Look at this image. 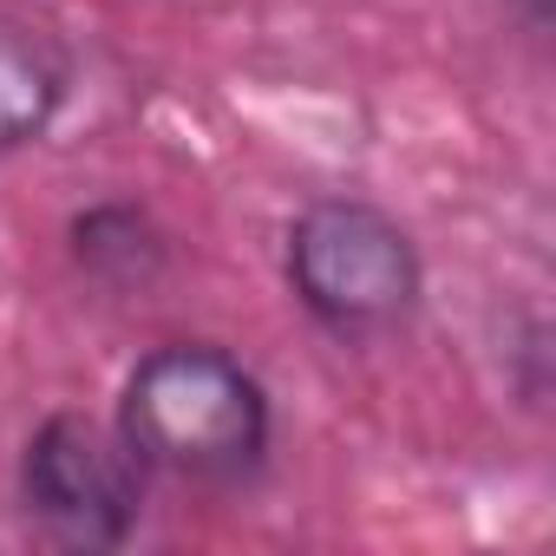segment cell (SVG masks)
<instances>
[{
  "instance_id": "1",
  "label": "cell",
  "mask_w": 556,
  "mask_h": 556,
  "mask_svg": "<svg viewBox=\"0 0 556 556\" xmlns=\"http://www.w3.org/2000/svg\"><path fill=\"white\" fill-rule=\"evenodd\" d=\"M118 432L144 471L177 484H242L268 458V387L216 341L151 348L118 393Z\"/></svg>"
},
{
  "instance_id": "2",
  "label": "cell",
  "mask_w": 556,
  "mask_h": 556,
  "mask_svg": "<svg viewBox=\"0 0 556 556\" xmlns=\"http://www.w3.org/2000/svg\"><path fill=\"white\" fill-rule=\"evenodd\" d=\"M289 295L334 341H380L413 321L426 295V262L413 229L374 197H315L282 236Z\"/></svg>"
},
{
  "instance_id": "3",
  "label": "cell",
  "mask_w": 556,
  "mask_h": 556,
  "mask_svg": "<svg viewBox=\"0 0 556 556\" xmlns=\"http://www.w3.org/2000/svg\"><path fill=\"white\" fill-rule=\"evenodd\" d=\"M144 465L125 445L118 419L47 413L21 445V510L60 549H118L144 517Z\"/></svg>"
},
{
  "instance_id": "4",
  "label": "cell",
  "mask_w": 556,
  "mask_h": 556,
  "mask_svg": "<svg viewBox=\"0 0 556 556\" xmlns=\"http://www.w3.org/2000/svg\"><path fill=\"white\" fill-rule=\"evenodd\" d=\"M66 86H73L66 47L14 0H0V151L40 144L66 105Z\"/></svg>"
},
{
  "instance_id": "5",
  "label": "cell",
  "mask_w": 556,
  "mask_h": 556,
  "mask_svg": "<svg viewBox=\"0 0 556 556\" xmlns=\"http://www.w3.org/2000/svg\"><path fill=\"white\" fill-rule=\"evenodd\" d=\"M66 242H73V262H79L86 282L118 289V295L157 289V275L170 262V236L157 229V216L144 203H125V197H105V203L79 210Z\"/></svg>"
},
{
  "instance_id": "6",
  "label": "cell",
  "mask_w": 556,
  "mask_h": 556,
  "mask_svg": "<svg viewBox=\"0 0 556 556\" xmlns=\"http://www.w3.org/2000/svg\"><path fill=\"white\" fill-rule=\"evenodd\" d=\"M517 8H523V27H530V34L549 27V0H517Z\"/></svg>"
}]
</instances>
